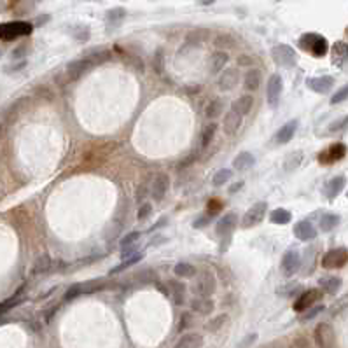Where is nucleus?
<instances>
[{
	"instance_id": "bf43d9fd",
	"label": "nucleus",
	"mask_w": 348,
	"mask_h": 348,
	"mask_svg": "<svg viewBox=\"0 0 348 348\" xmlns=\"http://www.w3.org/2000/svg\"><path fill=\"white\" fill-rule=\"evenodd\" d=\"M161 61H163V53H161L160 49V51L154 54V67H156L158 74H163V65H161Z\"/></svg>"
},
{
	"instance_id": "c85d7f7f",
	"label": "nucleus",
	"mask_w": 348,
	"mask_h": 348,
	"mask_svg": "<svg viewBox=\"0 0 348 348\" xmlns=\"http://www.w3.org/2000/svg\"><path fill=\"white\" fill-rule=\"evenodd\" d=\"M210 35V30L207 28H194L186 35V46H201Z\"/></svg>"
},
{
	"instance_id": "dca6fc26",
	"label": "nucleus",
	"mask_w": 348,
	"mask_h": 348,
	"mask_svg": "<svg viewBox=\"0 0 348 348\" xmlns=\"http://www.w3.org/2000/svg\"><path fill=\"white\" fill-rule=\"evenodd\" d=\"M306 84L312 91L319 93V95H325L332 89L334 86V79L331 76H320V77H312L306 80Z\"/></svg>"
},
{
	"instance_id": "423d86ee",
	"label": "nucleus",
	"mask_w": 348,
	"mask_h": 348,
	"mask_svg": "<svg viewBox=\"0 0 348 348\" xmlns=\"http://www.w3.org/2000/svg\"><path fill=\"white\" fill-rule=\"evenodd\" d=\"M348 263V250L343 247L340 248H332L322 257V266L325 269H338V268H343L345 264Z\"/></svg>"
},
{
	"instance_id": "6e6552de",
	"label": "nucleus",
	"mask_w": 348,
	"mask_h": 348,
	"mask_svg": "<svg viewBox=\"0 0 348 348\" xmlns=\"http://www.w3.org/2000/svg\"><path fill=\"white\" fill-rule=\"evenodd\" d=\"M91 68H93L91 61L86 60V58H79V60H74V61H70V63L67 65L65 74H67L68 80H77V79H80L82 76H86Z\"/></svg>"
},
{
	"instance_id": "9b49d317",
	"label": "nucleus",
	"mask_w": 348,
	"mask_h": 348,
	"mask_svg": "<svg viewBox=\"0 0 348 348\" xmlns=\"http://www.w3.org/2000/svg\"><path fill=\"white\" fill-rule=\"evenodd\" d=\"M320 297H322V292H320L319 289H308V291H304L303 294L296 299V303H294V310H296L297 313L306 312L308 308H312Z\"/></svg>"
},
{
	"instance_id": "58836bf2",
	"label": "nucleus",
	"mask_w": 348,
	"mask_h": 348,
	"mask_svg": "<svg viewBox=\"0 0 348 348\" xmlns=\"http://www.w3.org/2000/svg\"><path fill=\"white\" fill-rule=\"evenodd\" d=\"M217 126L215 123H210V124H207L203 128V132H201V145L203 147H208V145L212 144V140H214V136H215V133H217Z\"/></svg>"
},
{
	"instance_id": "69168bd1",
	"label": "nucleus",
	"mask_w": 348,
	"mask_h": 348,
	"mask_svg": "<svg viewBox=\"0 0 348 348\" xmlns=\"http://www.w3.org/2000/svg\"><path fill=\"white\" fill-rule=\"evenodd\" d=\"M4 135H5V124L0 121V138H2Z\"/></svg>"
},
{
	"instance_id": "2f4dec72",
	"label": "nucleus",
	"mask_w": 348,
	"mask_h": 348,
	"mask_svg": "<svg viewBox=\"0 0 348 348\" xmlns=\"http://www.w3.org/2000/svg\"><path fill=\"white\" fill-rule=\"evenodd\" d=\"M133 280H135L138 285L156 284V282H158V273L154 271V269H151V268L142 269V271H138V273H135V275H133Z\"/></svg>"
},
{
	"instance_id": "20e7f679",
	"label": "nucleus",
	"mask_w": 348,
	"mask_h": 348,
	"mask_svg": "<svg viewBox=\"0 0 348 348\" xmlns=\"http://www.w3.org/2000/svg\"><path fill=\"white\" fill-rule=\"evenodd\" d=\"M271 56L276 65H280V67H285V68H292L297 63L296 51L287 44H276L275 48L271 49Z\"/></svg>"
},
{
	"instance_id": "4d7b16f0",
	"label": "nucleus",
	"mask_w": 348,
	"mask_h": 348,
	"mask_svg": "<svg viewBox=\"0 0 348 348\" xmlns=\"http://www.w3.org/2000/svg\"><path fill=\"white\" fill-rule=\"evenodd\" d=\"M191 324H192V317H191V313H184V315L180 317L179 331H186V329H187Z\"/></svg>"
},
{
	"instance_id": "ddd939ff",
	"label": "nucleus",
	"mask_w": 348,
	"mask_h": 348,
	"mask_svg": "<svg viewBox=\"0 0 348 348\" xmlns=\"http://www.w3.org/2000/svg\"><path fill=\"white\" fill-rule=\"evenodd\" d=\"M238 82H240V72L236 68H228L217 79V86L220 91H231L233 88L238 86Z\"/></svg>"
},
{
	"instance_id": "0eeeda50",
	"label": "nucleus",
	"mask_w": 348,
	"mask_h": 348,
	"mask_svg": "<svg viewBox=\"0 0 348 348\" xmlns=\"http://www.w3.org/2000/svg\"><path fill=\"white\" fill-rule=\"evenodd\" d=\"M282 91H284V80L278 74H273L268 79V86H266V96H268V104L271 107H276L280 102Z\"/></svg>"
},
{
	"instance_id": "f257e3e1",
	"label": "nucleus",
	"mask_w": 348,
	"mask_h": 348,
	"mask_svg": "<svg viewBox=\"0 0 348 348\" xmlns=\"http://www.w3.org/2000/svg\"><path fill=\"white\" fill-rule=\"evenodd\" d=\"M299 48L312 53L313 56L317 58L324 56L325 53L329 51V44L327 40H325V37L319 35V33H304L299 39Z\"/></svg>"
},
{
	"instance_id": "3c124183",
	"label": "nucleus",
	"mask_w": 348,
	"mask_h": 348,
	"mask_svg": "<svg viewBox=\"0 0 348 348\" xmlns=\"http://www.w3.org/2000/svg\"><path fill=\"white\" fill-rule=\"evenodd\" d=\"M324 312V306L322 304H319V306H312V308H308L306 312H303V317L301 319L303 320H312L313 317H317L319 313H322Z\"/></svg>"
},
{
	"instance_id": "864d4df0",
	"label": "nucleus",
	"mask_w": 348,
	"mask_h": 348,
	"mask_svg": "<svg viewBox=\"0 0 348 348\" xmlns=\"http://www.w3.org/2000/svg\"><path fill=\"white\" fill-rule=\"evenodd\" d=\"M77 296H80L79 285L74 284V285H70V287L67 289V292H65V301H72V299H76Z\"/></svg>"
},
{
	"instance_id": "37998d69",
	"label": "nucleus",
	"mask_w": 348,
	"mask_h": 348,
	"mask_svg": "<svg viewBox=\"0 0 348 348\" xmlns=\"http://www.w3.org/2000/svg\"><path fill=\"white\" fill-rule=\"evenodd\" d=\"M214 44H215L217 48H219V51H222V49L233 48V46H235V39H233L231 35H228V33H220V35L215 37Z\"/></svg>"
},
{
	"instance_id": "a878e982",
	"label": "nucleus",
	"mask_w": 348,
	"mask_h": 348,
	"mask_svg": "<svg viewBox=\"0 0 348 348\" xmlns=\"http://www.w3.org/2000/svg\"><path fill=\"white\" fill-rule=\"evenodd\" d=\"M241 126V116L236 114L235 110H229L224 116V123H222V128H224L226 135H233V133L238 132V128Z\"/></svg>"
},
{
	"instance_id": "412c9836",
	"label": "nucleus",
	"mask_w": 348,
	"mask_h": 348,
	"mask_svg": "<svg viewBox=\"0 0 348 348\" xmlns=\"http://www.w3.org/2000/svg\"><path fill=\"white\" fill-rule=\"evenodd\" d=\"M256 164V158L250 154V152H240L238 156L233 160V168L236 172H247Z\"/></svg>"
},
{
	"instance_id": "2eb2a0df",
	"label": "nucleus",
	"mask_w": 348,
	"mask_h": 348,
	"mask_svg": "<svg viewBox=\"0 0 348 348\" xmlns=\"http://www.w3.org/2000/svg\"><path fill=\"white\" fill-rule=\"evenodd\" d=\"M297 126H299V121L297 119H292V121H289V123H285L284 126L278 128V132L275 133V138H273L275 144L284 145V144H287V142H291L292 136L296 135Z\"/></svg>"
},
{
	"instance_id": "1a4fd4ad",
	"label": "nucleus",
	"mask_w": 348,
	"mask_h": 348,
	"mask_svg": "<svg viewBox=\"0 0 348 348\" xmlns=\"http://www.w3.org/2000/svg\"><path fill=\"white\" fill-rule=\"evenodd\" d=\"M215 276L212 273L208 271H203L201 275H198V280H196V294L200 297H210L215 292Z\"/></svg>"
},
{
	"instance_id": "4be33fe9",
	"label": "nucleus",
	"mask_w": 348,
	"mask_h": 348,
	"mask_svg": "<svg viewBox=\"0 0 348 348\" xmlns=\"http://www.w3.org/2000/svg\"><path fill=\"white\" fill-rule=\"evenodd\" d=\"M84 58L91 61L93 67H96V65L105 63L107 60H110V51L107 48H93L89 51H86Z\"/></svg>"
},
{
	"instance_id": "8fccbe9b",
	"label": "nucleus",
	"mask_w": 348,
	"mask_h": 348,
	"mask_svg": "<svg viewBox=\"0 0 348 348\" xmlns=\"http://www.w3.org/2000/svg\"><path fill=\"white\" fill-rule=\"evenodd\" d=\"M152 214V205L151 203H142L140 208H138V214H136V219L138 220H145L149 215Z\"/></svg>"
},
{
	"instance_id": "473e14b6",
	"label": "nucleus",
	"mask_w": 348,
	"mask_h": 348,
	"mask_svg": "<svg viewBox=\"0 0 348 348\" xmlns=\"http://www.w3.org/2000/svg\"><path fill=\"white\" fill-rule=\"evenodd\" d=\"M79 285V292L80 296L82 294H93V292H100L102 289H105V282L104 280H88V282H82V284H77Z\"/></svg>"
},
{
	"instance_id": "09e8293b",
	"label": "nucleus",
	"mask_w": 348,
	"mask_h": 348,
	"mask_svg": "<svg viewBox=\"0 0 348 348\" xmlns=\"http://www.w3.org/2000/svg\"><path fill=\"white\" fill-rule=\"evenodd\" d=\"M345 100H348V84L343 86V88H340L336 93H334V95L331 96V104L332 105L341 104V102H345Z\"/></svg>"
},
{
	"instance_id": "052dcab7",
	"label": "nucleus",
	"mask_w": 348,
	"mask_h": 348,
	"mask_svg": "<svg viewBox=\"0 0 348 348\" xmlns=\"http://www.w3.org/2000/svg\"><path fill=\"white\" fill-rule=\"evenodd\" d=\"M194 161H196V154H189V156L186 158V160H184V161H182V163L179 164V168H180V170L187 168V166H191V164L194 163Z\"/></svg>"
},
{
	"instance_id": "b1692460",
	"label": "nucleus",
	"mask_w": 348,
	"mask_h": 348,
	"mask_svg": "<svg viewBox=\"0 0 348 348\" xmlns=\"http://www.w3.org/2000/svg\"><path fill=\"white\" fill-rule=\"evenodd\" d=\"M261 79H263V74H261L259 68H250L245 72L243 77V88L247 91H256L261 86Z\"/></svg>"
},
{
	"instance_id": "79ce46f5",
	"label": "nucleus",
	"mask_w": 348,
	"mask_h": 348,
	"mask_svg": "<svg viewBox=\"0 0 348 348\" xmlns=\"http://www.w3.org/2000/svg\"><path fill=\"white\" fill-rule=\"evenodd\" d=\"M142 257H144V254H142V252L135 254V256H133V257H130V259H126V261H124V263L117 264L116 268L110 269V275H116V273H119V271H123V269L130 268V266H133V264H136V263H138V261H142Z\"/></svg>"
},
{
	"instance_id": "a19ab883",
	"label": "nucleus",
	"mask_w": 348,
	"mask_h": 348,
	"mask_svg": "<svg viewBox=\"0 0 348 348\" xmlns=\"http://www.w3.org/2000/svg\"><path fill=\"white\" fill-rule=\"evenodd\" d=\"M124 16H126V11H124L123 7L110 9V11L107 12V23L110 25V27H117V25L124 20Z\"/></svg>"
},
{
	"instance_id": "ea45409f",
	"label": "nucleus",
	"mask_w": 348,
	"mask_h": 348,
	"mask_svg": "<svg viewBox=\"0 0 348 348\" xmlns=\"http://www.w3.org/2000/svg\"><path fill=\"white\" fill-rule=\"evenodd\" d=\"M177 276H182V278H191V276L196 275V268L189 263H179L175 264V268H173Z\"/></svg>"
},
{
	"instance_id": "5701e85b",
	"label": "nucleus",
	"mask_w": 348,
	"mask_h": 348,
	"mask_svg": "<svg viewBox=\"0 0 348 348\" xmlns=\"http://www.w3.org/2000/svg\"><path fill=\"white\" fill-rule=\"evenodd\" d=\"M331 56H332V63L341 67L345 61L348 60V44L343 42V40H338L336 44L332 46L331 49Z\"/></svg>"
},
{
	"instance_id": "6ab92c4d",
	"label": "nucleus",
	"mask_w": 348,
	"mask_h": 348,
	"mask_svg": "<svg viewBox=\"0 0 348 348\" xmlns=\"http://www.w3.org/2000/svg\"><path fill=\"white\" fill-rule=\"evenodd\" d=\"M252 107H254V96L252 95H241L235 100L231 110H235L236 114H240V116L243 117L252 110Z\"/></svg>"
},
{
	"instance_id": "13d9d810",
	"label": "nucleus",
	"mask_w": 348,
	"mask_h": 348,
	"mask_svg": "<svg viewBox=\"0 0 348 348\" xmlns=\"http://www.w3.org/2000/svg\"><path fill=\"white\" fill-rule=\"evenodd\" d=\"M220 208H222V203L219 200H210L208 201V215H215Z\"/></svg>"
},
{
	"instance_id": "a18cd8bd",
	"label": "nucleus",
	"mask_w": 348,
	"mask_h": 348,
	"mask_svg": "<svg viewBox=\"0 0 348 348\" xmlns=\"http://www.w3.org/2000/svg\"><path fill=\"white\" fill-rule=\"evenodd\" d=\"M138 238H140V233L138 231H132L130 235H126L123 238V240L119 241V247H121V250H126V248H130V247H133V245L138 241Z\"/></svg>"
},
{
	"instance_id": "e2e57ef3",
	"label": "nucleus",
	"mask_w": 348,
	"mask_h": 348,
	"mask_svg": "<svg viewBox=\"0 0 348 348\" xmlns=\"http://www.w3.org/2000/svg\"><path fill=\"white\" fill-rule=\"evenodd\" d=\"M208 222H210V215L208 217H200V219L196 220V222H194V228H203V226H207Z\"/></svg>"
},
{
	"instance_id": "f8f14e48",
	"label": "nucleus",
	"mask_w": 348,
	"mask_h": 348,
	"mask_svg": "<svg viewBox=\"0 0 348 348\" xmlns=\"http://www.w3.org/2000/svg\"><path fill=\"white\" fill-rule=\"evenodd\" d=\"M345 154H347V145L345 144H334V145H331L329 149H325L324 152H320L319 161L322 164H331V163H336V161L343 160Z\"/></svg>"
},
{
	"instance_id": "9d476101",
	"label": "nucleus",
	"mask_w": 348,
	"mask_h": 348,
	"mask_svg": "<svg viewBox=\"0 0 348 348\" xmlns=\"http://www.w3.org/2000/svg\"><path fill=\"white\" fill-rule=\"evenodd\" d=\"M170 189V177L166 173H158L154 179H152V184H151V196L154 201H161L164 196H166V192Z\"/></svg>"
},
{
	"instance_id": "4c0bfd02",
	"label": "nucleus",
	"mask_w": 348,
	"mask_h": 348,
	"mask_svg": "<svg viewBox=\"0 0 348 348\" xmlns=\"http://www.w3.org/2000/svg\"><path fill=\"white\" fill-rule=\"evenodd\" d=\"M269 219H271L273 224H287V222H291L292 215L289 210H285V208H276V210H273L271 212Z\"/></svg>"
},
{
	"instance_id": "aec40b11",
	"label": "nucleus",
	"mask_w": 348,
	"mask_h": 348,
	"mask_svg": "<svg viewBox=\"0 0 348 348\" xmlns=\"http://www.w3.org/2000/svg\"><path fill=\"white\" fill-rule=\"evenodd\" d=\"M229 61V54L226 51H215L210 56V63H208V68L212 74H219L224 70V67L228 65Z\"/></svg>"
},
{
	"instance_id": "f03ea898",
	"label": "nucleus",
	"mask_w": 348,
	"mask_h": 348,
	"mask_svg": "<svg viewBox=\"0 0 348 348\" xmlns=\"http://www.w3.org/2000/svg\"><path fill=\"white\" fill-rule=\"evenodd\" d=\"M33 27L27 21H11V23L0 25V39L2 40H12L18 37L30 35Z\"/></svg>"
},
{
	"instance_id": "f704fd0d",
	"label": "nucleus",
	"mask_w": 348,
	"mask_h": 348,
	"mask_svg": "<svg viewBox=\"0 0 348 348\" xmlns=\"http://www.w3.org/2000/svg\"><path fill=\"white\" fill-rule=\"evenodd\" d=\"M222 110H224V102L220 100V98H214V100H210V104L207 105L205 116H207L208 119H215V117H219V114H222Z\"/></svg>"
},
{
	"instance_id": "4468645a",
	"label": "nucleus",
	"mask_w": 348,
	"mask_h": 348,
	"mask_svg": "<svg viewBox=\"0 0 348 348\" xmlns=\"http://www.w3.org/2000/svg\"><path fill=\"white\" fill-rule=\"evenodd\" d=\"M301 264V256L297 250H287L282 257V273L285 276H292L299 269Z\"/></svg>"
},
{
	"instance_id": "680f3d73",
	"label": "nucleus",
	"mask_w": 348,
	"mask_h": 348,
	"mask_svg": "<svg viewBox=\"0 0 348 348\" xmlns=\"http://www.w3.org/2000/svg\"><path fill=\"white\" fill-rule=\"evenodd\" d=\"M250 63H252V58L247 56V54H240V56H238V65H240V67H248Z\"/></svg>"
},
{
	"instance_id": "de8ad7c7",
	"label": "nucleus",
	"mask_w": 348,
	"mask_h": 348,
	"mask_svg": "<svg viewBox=\"0 0 348 348\" xmlns=\"http://www.w3.org/2000/svg\"><path fill=\"white\" fill-rule=\"evenodd\" d=\"M72 37L76 40H79V42H86L89 39V28L84 27V25H79V27H76L72 30Z\"/></svg>"
},
{
	"instance_id": "49530a36",
	"label": "nucleus",
	"mask_w": 348,
	"mask_h": 348,
	"mask_svg": "<svg viewBox=\"0 0 348 348\" xmlns=\"http://www.w3.org/2000/svg\"><path fill=\"white\" fill-rule=\"evenodd\" d=\"M226 322H228V315H226V313H222V315H219V317H215V319L210 320V322H208V325H207V329L210 332H215V331H219V329L224 327Z\"/></svg>"
},
{
	"instance_id": "7ed1b4c3",
	"label": "nucleus",
	"mask_w": 348,
	"mask_h": 348,
	"mask_svg": "<svg viewBox=\"0 0 348 348\" xmlns=\"http://www.w3.org/2000/svg\"><path fill=\"white\" fill-rule=\"evenodd\" d=\"M268 212V203L266 201H257L254 203L252 207L248 208L247 212L243 214L241 217V228L243 229H250V228H256L259 222H263L264 215Z\"/></svg>"
},
{
	"instance_id": "a211bd4d",
	"label": "nucleus",
	"mask_w": 348,
	"mask_h": 348,
	"mask_svg": "<svg viewBox=\"0 0 348 348\" xmlns=\"http://www.w3.org/2000/svg\"><path fill=\"white\" fill-rule=\"evenodd\" d=\"M235 226H236V215L235 214H228V215H224L219 222H217L215 231H217V235L222 236L224 240H229V236H231Z\"/></svg>"
},
{
	"instance_id": "72a5a7b5",
	"label": "nucleus",
	"mask_w": 348,
	"mask_h": 348,
	"mask_svg": "<svg viewBox=\"0 0 348 348\" xmlns=\"http://www.w3.org/2000/svg\"><path fill=\"white\" fill-rule=\"evenodd\" d=\"M303 151H294L291 152L287 158H285L284 161V170H287V172H292V170H296L297 166H299L301 163H303Z\"/></svg>"
},
{
	"instance_id": "6e6d98bb",
	"label": "nucleus",
	"mask_w": 348,
	"mask_h": 348,
	"mask_svg": "<svg viewBox=\"0 0 348 348\" xmlns=\"http://www.w3.org/2000/svg\"><path fill=\"white\" fill-rule=\"evenodd\" d=\"M329 130L331 132H338V130H348V116L343 117V119L336 121V123H332L331 126H329Z\"/></svg>"
},
{
	"instance_id": "39448f33",
	"label": "nucleus",
	"mask_w": 348,
	"mask_h": 348,
	"mask_svg": "<svg viewBox=\"0 0 348 348\" xmlns=\"http://www.w3.org/2000/svg\"><path fill=\"white\" fill-rule=\"evenodd\" d=\"M315 343L319 348H336V332L327 322H320L315 327Z\"/></svg>"
},
{
	"instance_id": "5fc2aeb1",
	"label": "nucleus",
	"mask_w": 348,
	"mask_h": 348,
	"mask_svg": "<svg viewBox=\"0 0 348 348\" xmlns=\"http://www.w3.org/2000/svg\"><path fill=\"white\" fill-rule=\"evenodd\" d=\"M145 198H149V187L145 184H140L138 186V189H136V203H142V201L145 200Z\"/></svg>"
},
{
	"instance_id": "393cba45",
	"label": "nucleus",
	"mask_w": 348,
	"mask_h": 348,
	"mask_svg": "<svg viewBox=\"0 0 348 348\" xmlns=\"http://www.w3.org/2000/svg\"><path fill=\"white\" fill-rule=\"evenodd\" d=\"M345 184H347V179H345V177H341V175L340 177H334V179L329 180L327 186H325V189H324L327 200H334V198H336L338 194L343 191Z\"/></svg>"
},
{
	"instance_id": "7c9ffc66",
	"label": "nucleus",
	"mask_w": 348,
	"mask_h": 348,
	"mask_svg": "<svg viewBox=\"0 0 348 348\" xmlns=\"http://www.w3.org/2000/svg\"><path fill=\"white\" fill-rule=\"evenodd\" d=\"M170 287V296L173 297V303L175 304H184L186 303V285L179 280H170L168 284Z\"/></svg>"
},
{
	"instance_id": "774afa93",
	"label": "nucleus",
	"mask_w": 348,
	"mask_h": 348,
	"mask_svg": "<svg viewBox=\"0 0 348 348\" xmlns=\"http://www.w3.org/2000/svg\"><path fill=\"white\" fill-rule=\"evenodd\" d=\"M215 0H200V4L201 5H210V4H214Z\"/></svg>"
},
{
	"instance_id": "cd10ccee",
	"label": "nucleus",
	"mask_w": 348,
	"mask_h": 348,
	"mask_svg": "<svg viewBox=\"0 0 348 348\" xmlns=\"http://www.w3.org/2000/svg\"><path fill=\"white\" fill-rule=\"evenodd\" d=\"M191 308L200 315H210L215 308V304L210 297H196V299L191 301Z\"/></svg>"
},
{
	"instance_id": "c03bdc74",
	"label": "nucleus",
	"mask_w": 348,
	"mask_h": 348,
	"mask_svg": "<svg viewBox=\"0 0 348 348\" xmlns=\"http://www.w3.org/2000/svg\"><path fill=\"white\" fill-rule=\"evenodd\" d=\"M231 175H233V170H229V168L219 170V172H217L215 175H214L212 184H214V186H224L226 182H228V180L231 179Z\"/></svg>"
},
{
	"instance_id": "338daca9",
	"label": "nucleus",
	"mask_w": 348,
	"mask_h": 348,
	"mask_svg": "<svg viewBox=\"0 0 348 348\" xmlns=\"http://www.w3.org/2000/svg\"><path fill=\"white\" fill-rule=\"evenodd\" d=\"M241 186H243V182H238V184H236L235 187H231V189H229V192H235V191H238V189H240Z\"/></svg>"
},
{
	"instance_id": "e433bc0d",
	"label": "nucleus",
	"mask_w": 348,
	"mask_h": 348,
	"mask_svg": "<svg viewBox=\"0 0 348 348\" xmlns=\"http://www.w3.org/2000/svg\"><path fill=\"white\" fill-rule=\"evenodd\" d=\"M320 287H322V291L327 292V294H336L341 289V278H338V276L322 278V280H320Z\"/></svg>"
},
{
	"instance_id": "bb28decb",
	"label": "nucleus",
	"mask_w": 348,
	"mask_h": 348,
	"mask_svg": "<svg viewBox=\"0 0 348 348\" xmlns=\"http://www.w3.org/2000/svg\"><path fill=\"white\" fill-rule=\"evenodd\" d=\"M201 347H203V338H201V334L189 332V334H184V336L180 338L173 348H201Z\"/></svg>"
},
{
	"instance_id": "c756f323",
	"label": "nucleus",
	"mask_w": 348,
	"mask_h": 348,
	"mask_svg": "<svg viewBox=\"0 0 348 348\" xmlns=\"http://www.w3.org/2000/svg\"><path fill=\"white\" fill-rule=\"evenodd\" d=\"M53 266H54V261H53L49 256H46V254H42V256H39L35 259L32 271H33V275H44V273L51 271Z\"/></svg>"
},
{
	"instance_id": "0e129e2a",
	"label": "nucleus",
	"mask_w": 348,
	"mask_h": 348,
	"mask_svg": "<svg viewBox=\"0 0 348 348\" xmlns=\"http://www.w3.org/2000/svg\"><path fill=\"white\" fill-rule=\"evenodd\" d=\"M254 340H256V334H250V336H248V340H245L243 343H241V347H248V345L252 343Z\"/></svg>"
},
{
	"instance_id": "603ef678",
	"label": "nucleus",
	"mask_w": 348,
	"mask_h": 348,
	"mask_svg": "<svg viewBox=\"0 0 348 348\" xmlns=\"http://www.w3.org/2000/svg\"><path fill=\"white\" fill-rule=\"evenodd\" d=\"M291 348H312V345H310V341L304 336H297L292 340Z\"/></svg>"
},
{
	"instance_id": "f3484780",
	"label": "nucleus",
	"mask_w": 348,
	"mask_h": 348,
	"mask_svg": "<svg viewBox=\"0 0 348 348\" xmlns=\"http://www.w3.org/2000/svg\"><path fill=\"white\" fill-rule=\"evenodd\" d=\"M294 235H296L297 240L310 241L317 236V229L308 220H301V222H297V224L294 226Z\"/></svg>"
},
{
	"instance_id": "c9c22d12",
	"label": "nucleus",
	"mask_w": 348,
	"mask_h": 348,
	"mask_svg": "<svg viewBox=\"0 0 348 348\" xmlns=\"http://www.w3.org/2000/svg\"><path fill=\"white\" fill-rule=\"evenodd\" d=\"M338 224H340V215H336V214H324L320 217V229L325 233L332 231Z\"/></svg>"
}]
</instances>
